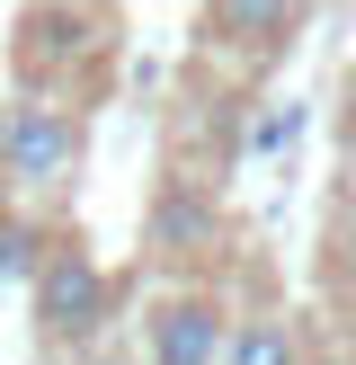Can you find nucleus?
I'll return each mask as SVG.
<instances>
[{"instance_id": "5", "label": "nucleus", "mask_w": 356, "mask_h": 365, "mask_svg": "<svg viewBox=\"0 0 356 365\" xmlns=\"http://www.w3.org/2000/svg\"><path fill=\"white\" fill-rule=\"evenodd\" d=\"M214 232H223V214H214L205 187H187V178H169L152 205V250L160 259H187V250H214Z\"/></svg>"}, {"instance_id": "2", "label": "nucleus", "mask_w": 356, "mask_h": 365, "mask_svg": "<svg viewBox=\"0 0 356 365\" xmlns=\"http://www.w3.org/2000/svg\"><path fill=\"white\" fill-rule=\"evenodd\" d=\"M36 339H53V348H89V339L107 330V267L89 259L80 241H53L45 267H36Z\"/></svg>"}, {"instance_id": "3", "label": "nucleus", "mask_w": 356, "mask_h": 365, "mask_svg": "<svg viewBox=\"0 0 356 365\" xmlns=\"http://www.w3.org/2000/svg\"><path fill=\"white\" fill-rule=\"evenodd\" d=\"M223 303L214 294H160L152 312H142V348H152V365H223Z\"/></svg>"}, {"instance_id": "11", "label": "nucleus", "mask_w": 356, "mask_h": 365, "mask_svg": "<svg viewBox=\"0 0 356 365\" xmlns=\"http://www.w3.org/2000/svg\"><path fill=\"white\" fill-rule=\"evenodd\" d=\"M89 365H125V356H89Z\"/></svg>"}, {"instance_id": "6", "label": "nucleus", "mask_w": 356, "mask_h": 365, "mask_svg": "<svg viewBox=\"0 0 356 365\" xmlns=\"http://www.w3.org/2000/svg\"><path fill=\"white\" fill-rule=\"evenodd\" d=\"M80 53H89V27H80V18L27 9V27H18V63H27V71H63V63H80Z\"/></svg>"}, {"instance_id": "8", "label": "nucleus", "mask_w": 356, "mask_h": 365, "mask_svg": "<svg viewBox=\"0 0 356 365\" xmlns=\"http://www.w3.org/2000/svg\"><path fill=\"white\" fill-rule=\"evenodd\" d=\"M36 267H45V223L0 205V277H36Z\"/></svg>"}, {"instance_id": "4", "label": "nucleus", "mask_w": 356, "mask_h": 365, "mask_svg": "<svg viewBox=\"0 0 356 365\" xmlns=\"http://www.w3.org/2000/svg\"><path fill=\"white\" fill-rule=\"evenodd\" d=\"M303 27V0H214V36L231 53H285V36Z\"/></svg>"}, {"instance_id": "10", "label": "nucleus", "mask_w": 356, "mask_h": 365, "mask_svg": "<svg viewBox=\"0 0 356 365\" xmlns=\"http://www.w3.org/2000/svg\"><path fill=\"white\" fill-rule=\"evenodd\" d=\"M338 250H347V259H338V267H347V277H356V205H347V232H338Z\"/></svg>"}, {"instance_id": "1", "label": "nucleus", "mask_w": 356, "mask_h": 365, "mask_svg": "<svg viewBox=\"0 0 356 365\" xmlns=\"http://www.w3.org/2000/svg\"><path fill=\"white\" fill-rule=\"evenodd\" d=\"M80 152H89V125L80 107L63 98H9L0 107V205L36 214L80 178Z\"/></svg>"}, {"instance_id": "7", "label": "nucleus", "mask_w": 356, "mask_h": 365, "mask_svg": "<svg viewBox=\"0 0 356 365\" xmlns=\"http://www.w3.org/2000/svg\"><path fill=\"white\" fill-rule=\"evenodd\" d=\"M223 365H303V339H294V321H231Z\"/></svg>"}, {"instance_id": "9", "label": "nucleus", "mask_w": 356, "mask_h": 365, "mask_svg": "<svg viewBox=\"0 0 356 365\" xmlns=\"http://www.w3.org/2000/svg\"><path fill=\"white\" fill-rule=\"evenodd\" d=\"M338 134L356 143V63H347V81H338Z\"/></svg>"}]
</instances>
